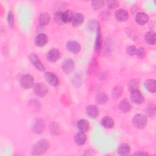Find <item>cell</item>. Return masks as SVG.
<instances>
[{
	"mask_svg": "<svg viewBox=\"0 0 156 156\" xmlns=\"http://www.w3.org/2000/svg\"><path fill=\"white\" fill-rule=\"evenodd\" d=\"M49 147V142L46 139H41L37 141L32 147L31 153L33 155H42Z\"/></svg>",
	"mask_w": 156,
	"mask_h": 156,
	"instance_id": "cell-1",
	"label": "cell"
},
{
	"mask_svg": "<svg viewBox=\"0 0 156 156\" xmlns=\"http://www.w3.org/2000/svg\"><path fill=\"white\" fill-rule=\"evenodd\" d=\"M147 119L146 116L143 114H136L132 119V123L134 127L138 129H143L146 125Z\"/></svg>",
	"mask_w": 156,
	"mask_h": 156,
	"instance_id": "cell-2",
	"label": "cell"
},
{
	"mask_svg": "<svg viewBox=\"0 0 156 156\" xmlns=\"http://www.w3.org/2000/svg\"><path fill=\"white\" fill-rule=\"evenodd\" d=\"M34 83L33 77L30 74H24L21 76L20 79L21 86L25 89H29L32 87Z\"/></svg>",
	"mask_w": 156,
	"mask_h": 156,
	"instance_id": "cell-3",
	"label": "cell"
},
{
	"mask_svg": "<svg viewBox=\"0 0 156 156\" xmlns=\"http://www.w3.org/2000/svg\"><path fill=\"white\" fill-rule=\"evenodd\" d=\"M34 93L38 97H44L48 93L47 86L43 82H39L35 84L34 88Z\"/></svg>",
	"mask_w": 156,
	"mask_h": 156,
	"instance_id": "cell-4",
	"label": "cell"
},
{
	"mask_svg": "<svg viewBox=\"0 0 156 156\" xmlns=\"http://www.w3.org/2000/svg\"><path fill=\"white\" fill-rule=\"evenodd\" d=\"M130 98L132 102L135 104H141L144 101V96L138 89L131 91Z\"/></svg>",
	"mask_w": 156,
	"mask_h": 156,
	"instance_id": "cell-5",
	"label": "cell"
},
{
	"mask_svg": "<svg viewBox=\"0 0 156 156\" xmlns=\"http://www.w3.org/2000/svg\"><path fill=\"white\" fill-rule=\"evenodd\" d=\"M29 59L32 64L39 71H44L45 70V68L43 65L41 60L39 59L38 57L34 53H32L29 55Z\"/></svg>",
	"mask_w": 156,
	"mask_h": 156,
	"instance_id": "cell-6",
	"label": "cell"
},
{
	"mask_svg": "<svg viewBox=\"0 0 156 156\" xmlns=\"http://www.w3.org/2000/svg\"><path fill=\"white\" fill-rule=\"evenodd\" d=\"M62 68L63 71L66 74H69L71 73L74 68V61L69 58L65 59L62 62Z\"/></svg>",
	"mask_w": 156,
	"mask_h": 156,
	"instance_id": "cell-7",
	"label": "cell"
},
{
	"mask_svg": "<svg viewBox=\"0 0 156 156\" xmlns=\"http://www.w3.org/2000/svg\"><path fill=\"white\" fill-rule=\"evenodd\" d=\"M116 19L120 22H124L129 18V13L124 9H119L115 13Z\"/></svg>",
	"mask_w": 156,
	"mask_h": 156,
	"instance_id": "cell-8",
	"label": "cell"
},
{
	"mask_svg": "<svg viewBox=\"0 0 156 156\" xmlns=\"http://www.w3.org/2000/svg\"><path fill=\"white\" fill-rule=\"evenodd\" d=\"M66 48L73 54H77L80 52L81 47L79 43L76 41H69L66 43Z\"/></svg>",
	"mask_w": 156,
	"mask_h": 156,
	"instance_id": "cell-9",
	"label": "cell"
},
{
	"mask_svg": "<svg viewBox=\"0 0 156 156\" xmlns=\"http://www.w3.org/2000/svg\"><path fill=\"white\" fill-rule=\"evenodd\" d=\"M47 60L51 62H57L60 57V51L57 49H51L47 54Z\"/></svg>",
	"mask_w": 156,
	"mask_h": 156,
	"instance_id": "cell-10",
	"label": "cell"
},
{
	"mask_svg": "<svg viewBox=\"0 0 156 156\" xmlns=\"http://www.w3.org/2000/svg\"><path fill=\"white\" fill-rule=\"evenodd\" d=\"M46 81L52 86H57L58 84V79L57 76L52 72H47L44 74Z\"/></svg>",
	"mask_w": 156,
	"mask_h": 156,
	"instance_id": "cell-11",
	"label": "cell"
},
{
	"mask_svg": "<svg viewBox=\"0 0 156 156\" xmlns=\"http://www.w3.org/2000/svg\"><path fill=\"white\" fill-rule=\"evenodd\" d=\"M44 122L41 119H37L35 122H34L32 126V130L33 132L35 133H41L44 129Z\"/></svg>",
	"mask_w": 156,
	"mask_h": 156,
	"instance_id": "cell-12",
	"label": "cell"
},
{
	"mask_svg": "<svg viewBox=\"0 0 156 156\" xmlns=\"http://www.w3.org/2000/svg\"><path fill=\"white\" fill-rule=\"evenodd\" d=\"M51 20V16L47 12H43L41 13L38 17V22L40 26H47Z\"/></svg>",
	"mask_w": 156,
	"mask_h": 156,
	"instance_id": "cell-13",
	"label": "cell"
},
{
	"mask_svg": "<svg viewBox=\"0 0 156 156\" xmlns=\"http://www.w3.org/2000/svg\"><path fill=\"white\" fill-rule=\"evenodd\" d=\"M48 42V37L44 34H38L35 38V44L38 47H43Z\"/></svg>",
	"mask_w": 156,
	"mask_h": 156,
	"instance_id": "cell-14",
	"label": "cell"
},
{
	"mask_svg": "<svg viewBox=\"0 0 156 156\" xmlns=\"http://www.w3.org/2000/svg\"><path fill=\"white\" fill-rule=\"evenodd\" d=\"M149 20L148 15L144 12L137 13L135 16V21L140 25H144Z\"/></svg>",
	"mask_w": 156,
	"mask_h": 156,
	"instance_id": "cell-15",
	"label": "cell"
},
{
	"mask_svg": "<svg viewBox=\"0 0 156 156\" xmlns=\"http://www.w3.org/2000/svg\"><path fill=\"white\" fill-rule=\"evenodd\" d=\"M86 113L90 118H95L99 115V110L96 105H90L87 107Z\"/></svg>",
	"mask_w": 156,
	"mask_h": 156,
	"instance_id": "cell-16",
	"label": "cell"
},
{
	"mask_svg": "<svg viewBox=\"0 0 156 156\" xmlns=\"http://www.w3.org/2000/svg\"><path fill=\"white\" fill-rule=\"evenodd\" d=\"M89 122L87 119H82L77 121V127L80 130V132H86L89 129Z\"/></svg>",
	"mask_w": 156,
	"mask_h": 156,
	"instance_id": "cell-17",
	"label": "cell"
},
{
	"mask_svg": "<svg viewBox=\"0 0 156 156\" xmlns=\"http://www.w3.org/2000/svg\"><path fill=\"white\" fill-rule=\"evenodd\" d=\"M84 21V16L83 15L80 13H76L74 14L73 20L71 21L72 24L73 26L77 27L82 24V23Z\"/></svg>",
	"mask_w": 156,
	"mask_h": 156,
	"instance_id": "cell-18",
	"label": "cell"
},
{
	"mask_svg": "<svg viewBox=\"0 0 156 156\" xmlns=\"http://www.w3.org/2000/svg\"><path fill=\"white\" fill-rule=\"evenodd\" d=\"M87 140V136L84 132H79L74 135V141L79 145L84 144Z\"/></svg>",
	"mask_w": 156,
	"mask_h": 156,
	"instance_id": "cell-19",
	"label": "cell"
},
{
	"mask_svg": "<svg viewBox=\"0 0 156 156\" xmlns=\"http://www.w3.org/2000/svg\"><path fill=\"white\" fill-rule=\"evenodd\" d=\"M101 124L103 127L107 129H111L115 125L114 120L110 116H104L101 119Z\"/></svg>",
	"mask_w": 156,
	"mask_h": 156,
	"instance_id": "cell-20",
	"label": "cell"
},
{
	"mask_svg": "<svg viewBox=\"0 0 156 156\" xmlns=\"http://www.w3.org/2000/svg\"><path fill=\"white\" fill-rule=\"evenodd\" d=\"M130 151V147L128 144L123 143L119 145L118 149V154L122 156H126L128 155Z\"/></svg>",
	"mask_w": 156,
	"mask_h": 156,
	"instance_id": "cell-21",
	"label": "cell"
},
{
	"mask_svg": "<svg viewBox=\"0 0 156 156\" xmlns=\"http://www.w3.org/2000/svg\"><path fill=\"white\" fill-rule=\"evenodd\" d=\"M144 40L148 44L153 45L155 43V34L153 31H149L144 35Z\"/></svg>",
	"mask_w": 156,
	"mask_h": 156,
	"instance_id": "cell-22",
	"label": "cell"
},
{
	"mask_svg": "<svg viewBox=\"0 0 156 156\" xmlns=\"http://www.w3.org/2000/svg\"><path fill=\"white\" fill-rule=\"evenodd\" d=\"M144 86L151 93H155L156 91L155 80L154 79H147L144 82Z\"/></svg>",
	"mask_w": 156,
	"mask_h": 156,
	"instance_id": "cell-23",
	"label": "cell"
},
{
	"mask_svg": "<svg viewBox=\"0 0 156 156\" xmlns=\"http://www.w3.org/2000/svg\"><path fill=\"white\" fill-rule=\"evenodd\" d=\"M119 109L124 113H127L130 110V103L127 99H124L121 101L119 104Z\"/></svg>",
	"mask_w": 156,
	"mask_h": 156,
	"instance_id": "cell-24",
	"label": "cell"
},
{
	"mask_svg": "<svg viewBox=\"0 0 156 156\" xmlns=\"http://www.w3.org/2000/svg\"><path fill=\"white\" fill-rule=\"evenodd\" d=\"M102 35H101V30L100 26L98 25L97 27V36L95 42V48L96 50H99L102 46Z\"/></svg>",
	"mask_w": 156,
	"mask_h": 156,
	"instance_id": "cell-25",
	"label": "cell"
},
{
	"mask_svg": "<svg viewBox=\"0 0 156 156\" xmlns=\"http://www.w3.org/2000/svg\"><path fill=\"white\" fill-rule=\"evenodd\" d=\"M74 14L70 10H66L62 13V20L63 23H68L72 21Z\"/></svg>",
	"mask_w": 156,
	"mask_h": 156,
	"instance_id": "cell-26",
	"label": "cell"
},
{
	"mask_svg": "<svg viewBox=\"0 0 156 156\" xmlns=\"http://www.w3.org/2000/svg\"><path fill=\"white\" fill-rule=\"evenodd\" d=\"M144 111L147 116L153 117L155 113V107L153 104H149L146 106Z\"/></svg>",
	"mask_w": 156,
	"mask_h": 156,
	"instance_id": "cell-27",
	"label": "cell"
},
{
	"mask_svg": "<svg viewBox=\"0 0 156 156\" xmlns=\"http://www.w3.org/2000/svg\"><path fill=\"white\" fill-rule=\"evenodd\" d=\"M107 101L108 97L105 93H99L96 96V102L98 104H105Z\"/></svg>",
	"mask_w": 156,
	"mask_h": 156,
	"instance_id": "cell-28",
	"label": "cell"
},
{
	"mask_svg": "<svg viewBox=\"0 0 156 156\" xmlns=\"http://www.w3.org/2000/svg\"><path fill=\"white\" fill-rule=\"evenodd\" d=\"M139 87V80L137 79H133L130 80V81L129 82L128 87L129 90L131 91L132 90H137Z\"/></svg>",
	"mask_w": 156,
	"mask_h": 156,
	"instance_id": "cell-29",
	"label": "cell"
},
{
	"mask_svg": "<svg viewBox=\"0 0 156 156\" xmlns=\"http://www.w3.org/2000/svg\"><path fill=\"white\" fill-rule=\"evenodd\" d=\"M104 5V2L103 1H93L91 2V6L95 10L102 8Z\"/></svg>",
	"mask_w": 156,
	"mask_h": 156,
	"instance_id": "cell-30",
	"label": "cell"
},
{
	"mask_svg": "<svg viewBox=\"0 0 156 156\" xmlns=\"http://www.w3.org/2000/svg\"><path fill=\"white\" fill-rule=\"evenodd\" d=\"M121 93H122V90L118 87H115L112 91V95L115 99L118 98L121 96Z\"/></svg>",
	"mask_w": 156,
	"mask_h": 156,
	"instance_id": "cell-31",
	"label": "cell"
},
{
	"mask_svg": "<svg viewBox=\"0 0 156 156\" xmlns=\"http://www.w3.org/2000/svg\"><path fill=\"white\" fill-rule=\"evenodd\" d=\"M62 12L60 11H58L55 13V16H54V19L55 22L58 24H62V23H63V20H62Z\"/></svg>",
	"mask_w": 156,
	"mask_h": 156,
	"instance_id": "cell-32",
	"label": "cell"
},
{
	"mask_svg": "<svg viewBox=\"0 0 156 156\" xmlns=\"http://www.w3.org/2000/svg\"><path fill=\"white\" fill-rule=\"evenodd\" d=\"M137 57L139 58H143L145 56V51H144V49L142 47H140L138 48L136 51V54H135Z\"/></svg>",
	"mask_w": 156,
	"mask_h": 156,
	"instance_id": "cell-33",
	"label": "cell"
},
{
	"mask_svg": "<svg viewBox=\"0 0 156 156\" xmlns=\"http://www.w3.org/2000/svg\"><path fill=\"white\" fill-rule=\"evenodd\" d=\"M7 21L9 22V26L11 27H13V24H14V17H13V15L11 11H9L8 13Z\"/></svg>",
	"mask_w": 156,
	"mask_h": 156,
	"instance_id": "cell-34",
	"label": "cell"
},
{
	"mask_svg": "<svg viewBox=\"0 0 156 156\" xmlns=\"http://www.w3.org/2000/svg\"><path fill=\"white\" fill-rule=\"evenodd\" d=\"M136 51V49L135 46H130L126 49L127 53L129 55H135Z\"/></svg>",
	"mask_w": 156,
	"mask_h": 156,
	"instance_id": "cell-35",
	"label": "cell"
},
{
	"mask_svg": "<svg viewBox=\"0 0 156 156\" xmlns=\"http://www.w3.org/2000/svg\"><path fill=\"white\" fill-rule=\"evenodd\" d=\"M107 5L111 9H115L119 5V3L116 1H108L107 2Z\"/></svg>",
	"mask_w": 156,
	"mask_h": 156,
	"instance_id": "cell-36",
	"label": "cell"
},
{
	"mask_svg": "<svg viewBox=\"0 0 156 156\" xmlns=\"http://www.w3.org/2000/svg\"><path fill=\"white\" fill-rule=\"evenodd\" d=\"M133 155H147V153H146V152H136L135 154H134Z\"/></svg>",
	"mask_w": 156,
	"mask_h": 156,
	"instance_id": "cell-37",
	"label": "cell"
}]
</instances>
